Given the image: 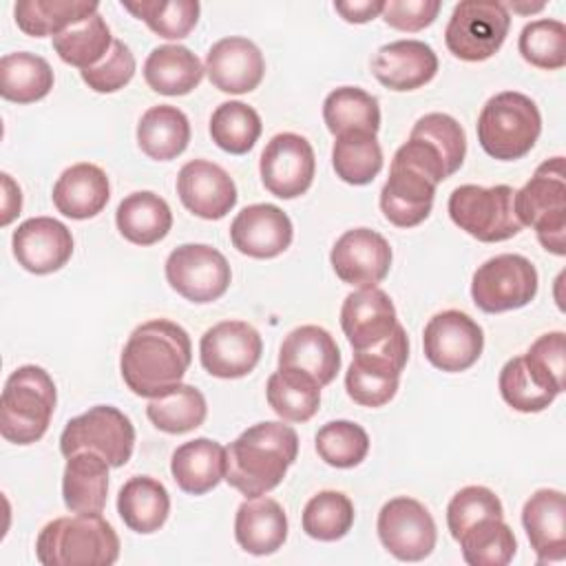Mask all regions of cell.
Segmentation results:
<instances>
[{
  "label": "cell",
  "mask_w": 566,
  "mask_h": 566,
  "mask_svg": "<svg viewBox=\"0 0 566 566\" xmlns=\"http://www.w3.org/2000/svg\"><path fill=\"white\" fill-rule=\"evenodd\" d=\"M2 226H9L13 221L15 214H20V208H22V192L18 188V184H13L11 175L2 172Z\"/></svg>",
  "instance_id": "55"
},
{
  "label": "cell",
  "mask_w": 566,
  "mask_h": 566,
  "mask_svg": "<svg viewBox=\"0 0 566 566\" xmlns=\"http://www.w3.org/2000/svg\"><path fill=\"white\" fill-rule=\"evenodd\" d=\"M135 447V427L130 418L113 405H95L71 418L60 436L64 458L77 451H95L111 467H124Z\"/></svg>",
  "instance_id": "10"
},
{
  "label": "cell",
  "mask_w": 566,
  "mask_h": 566,
  "mask_svg": "<svg viewBox=\"0 0 566 566\" xmlns=\"http://www.w3.org/2000/svg\"><path fill=\"white\" fill-rule=\"evenodd\" d=\"M190 360L188 332L168 318H153L128 336L119 356V371L135 396L159 398L181 385Z\"/></svg>",
  "instance_id": "1"
},
{
  "label": "cell",
  "mask_w": 566,
  "mask_h": 566,
  "mask_svg": "<svg viewBox=\"0 0 566 566\" xmlns=\"http://www.w3.org/2000/svg\"><path fill=\"white\" fill-rule=\"evenodd\" d=\"M517 49L522 57L537 69L555 71L566 64V27L553 18H539L524 24Z\"/></svg>",
  "instance_id": "47"
},
{
  "label": "cell",
  "mask_w": 566,
  "mask_h": 566,
  "mask_svg": "<svg viewBox=\"0 0 566 566\" xmlns=\"http://www.w3.org/2000/svg\"><path fill=\"white\" fill-rule=\"evenodd\" d=\"M84 84L95 93H115L135 75V55L122 40H113L108 53L91 69L80 71Z\"/></svg>",
  "instance_id": "52"
},
{
  "label": "cell",
  "mask_w": 566,
  "mask_h": 566,
  "mask_svg": "<svg viewBox=\"0 0 566 566\" xmlns=\"http://www.w3.org/2000/svg\"><path fill=\"white\" fill-rule=\"evenodd\" d=\"M314 447L325 464L352 469L365 460L369 451V436L352 420H332L318 429Z\"/></svg>",
  "instance_id": "46"
},
{
  "label": "cell",
  "mask_w": 566,
  "mask_h": 566,
  "mask_svg": "<svg viewBox=\"0 0 566 566\" xmlns=\"http://www.w3.org/2000/svg\"><path fill=\"white\" fill-rule=\"evenodd\" d=\"M261 334L245 321H221L208 327L199 340L203 369L217 378H243L261 360Z\"/></svg>",
  "instance_id": "16"
},
{
  "label": "cell",
  "mask_w": 566,
  "mask_h": 566,
  "mask_svg": "<svg viewBox=\"0 0 566 566\" xmlns=\"http://www.w3.org/2000/svg\"><path fill=\"white\" fill-rule=\"evenodd\" d=\"M422 349L436 369L455 374L478 363L484 349V334L469 314L444 310L431 316L424 325Z\"/></svg>",
  "instance_id": "15"
},
{
  "label": "cell",
  "mask_w": 566,
  "mask_h": 566,
  "mask_svg": "<svg viewBox=\"0 0 566 566\" xmlns=\"http://www.w3.org/2000/svg\"><path fill=\"white\" fill-rule=\"evenodd\" d=\"M537 294V270L522 254H497L484 261L471 279V298L486 314L528 305Z\"/></svg>",
  "instance_id": "12"
},
{
  "label": "cell",
  "mask_w": 566,
  "mask_h": 566,
  "mask_svg": "<svg viewBox=\"0 0 566 566\" xmlns=\"http://www.w3.org/2000/svg\"><path fill=\"white\" fill-rule=\"evenodd\" d=\"M55 382L46 369L22 365L4 382L0 398V433L13 444L38 442L55 411Z\"/></svg>",
  "instance_id": "5"
},
{
  "label": "cell",
  "mask_w": 566,
  "mask_h": 566,
  "mask_svg": "<svg viewBox=\"0 0 566 566\" xmlns=\"http://www.w3.org/2000/svg\"><path fill=\"white\" fill-rule=\"evenodd\" d=\"M515 214L531 226L544 250L566 254V170L564 157L546 159L535 175L515 192Z\"/></svg>",
  "instance_id": "7"
},
{
  "label": "cell",
  "mask_w": 566,
  "mask_h": 566,
  "mask_svg": "<svg viewBox=\"0 0 566 566\" xmlns=\"http://www.w3.org/2000/svg\"><path fill=\"white\" fill-rule=\"evenodd\" d=\"M329 261L343 283L354 287H376L389 274L391 245L376 230L354 228L336 239Z\"/></svg>",
  "instance_id": "18"
},
{
  "label": "cell",
  "mask_w": 566,
  "mask_h": 566,
  "mask_svg": "<svg viewBox=\"0 0 566 566\" xmlns=\"http://www.w3.org/2000/svg\"><path fill=\"white\" fill-rule=\"evenodd\" d=\"M230 263L212 245L184 243L166 259V281L190 303H212L230 287Z\"/></svg>",
  "instance_id": "13"
},
{
  "label": "cell",
  "mask_w": 566,
  "mask_h": 566,
  "mask_svg": "<svg viewBox=\"0 0 566 566\" xmlns=\"http://www.w3.org/2000/svg\"><path fill=\"white\" fill-rule=\"evenodd\" d=\"M522 524L537 562H562L566 557V500L562 491H535L524 502Z\"/></svg>",
  "instance_id": "25"
},
{
  "label": "cell",
  "mask_w": 566,
  "mask_h": 566,
  "mask_svg": "<svg viewBox=\"0 0 566 566\" xmlns=\"http://www.w3.org/2000/svg\"><path fill=\"white\" fill-rule=\"evenodd\" d=\"M119 234L135 245L159 243L172 228L170 206L150 190L126 195L115 212Z\"/></svg>",
  "instance_id": "32"
},
{
  "label": "cell",
  "mask_w": 566,
  "mask_h": 566,
  "mask_svg": "<svg viewBox=\"0 0 566 566\" xmlns=\"http://www.w3.org/2000/svg\"><path fill=\"white\" fill-rule=\"evenodd\" d=\"M298 455L296 431L279 420L248 427L226 447V482L245 497H259L281 484Z\"/></svg>",
  "instance_id": "3"
},
{
  "label": "cell",
  "mask_w": 566,
  "mask_h": 566,
  "mask_svg": "<svg viewBox=\"0 0 566 566\" xmlns=\"http://www.w3.org/2000/svg\"><path fill=\"white\" fill-rule=\"evenodd\" d=\"M524 356V363L533 378L559 396L566 387V340L564 332L542 334Z\"/></svg>",
  "instance_id": "49"
},
{
  "label": "cell",
  "mask_w": 566,
  "mask_h": 566,
  "mask_svg": "<svg viewBox=\"0 0 566 566\" xmlns=\"http://www.w3.org/2000/svg\"><path fill=\"white\" fill-rule=\"evenodd\" d=\"M111 199L106 172L88 161L69 166L53 186V203L57 212L71 219H91L99 214Z\"/></svg>",
  "instance_id": "27"
},
{
  "label": "cell",
  "mask_w": 566,
  "mask_h": 566,
  "mask_svg": "<svg viewBox=\"0 0 566 566\" xmlns=\"http://www.w3.org/2000/svg\"><path fill=\"white\" fill-rule=\"evenodd\" d=\"M504 7H513V11H522V13H528V11H542L544 4H531V7H520V4H504Z\"/></svg>",
  "instance_id": "56"
},
{
  "label": "cell",
  "mask_w": 566,
  "mask_h": 566,
  "mask_svg": "<svg viewBox=\"0 0 566 566\" xmlns=\"http://www.w3.org/2000/svg\"><path fill=\"white\" fill-rule=\"evenodd\" d=\"M455 542L469 566H506L517 551L515 535L504 517L478 520Z\"/></svg>",
  "instance_id": "39"
},
{
  "label": "cell",
  "mask_w": 566,
  "mask_h": 566,
  "mask_svg": "<svg viewBox=\"0 0 566 566\" xmlns=\"http://www.w3.org/2000/svg\"><path fill=\"white\" fill-rule=\"evenodd\" d=\"M371 73L389 91H416L438 73V55L422 40H396L376 51Z\"/></svg>",
  "instance_id": "23"
},
{
  "label": "cell",
  "mask_w": 566,
  "mask_h": 566,
  "mask_svg": "<svg viewBox=\"0 0 566 566\" xmlns=\"http://www.w3.org/2000/svg\"><path fill=\"white\" fill-rule=\"evenodd\" d=\"M201 60L184 44H161L144 62L146 84L161 95H188L203 80Z\"/></svg>",
  "instance_id": "31"
},
{
  "label": "cell",
  "mask_w": 566,
  "mask_h": 566,
  "mask_svg": "<svg viewBox=\"0 0 566 566\" xmlns=\"http://www.w3.org/2000/svg\"><path fill=\"white\" fill-rule=\"evenodd\" d=\"M380 544L400 562H420L436 548L438 531L427 506L400 495L382 504L376 522Z\"/></svg>",
  "instance_id": "14"
},
{
  "label": "cell",
  "mask_w": 566,
  "mask_h": 566,
  "mask_svg": "<svg viewBox=\"0 0 566 566\" xmlns=\"http://www.w3.org/2000/svg\"><path fill=\"white\" fill-rule=\"evenodd\" d=\"M237 544L250 555H272L287 537V515L283 506L265 495L245 497L234 517Z\"/></svg>",
  "instance_id": "28"
},
{
  "label": "cell",
  "mask_w": 566,
  "mask_h": 566,
  "mask_svg": "<svg viewBox=\"0 0 566 566\" xmlns=\"http://www.w3.org/2000/svg\"><path fill=\"white\" fill-rule=\"evenodd\" d=\"M294 237L290 217L274 203L245 206L230 223L232 245L252 259L283 254Z\"/></svg>",
  "instance_id": "21"
},
{
  "label": "cell",
  "mask_w": 566,
  "mask_h": 566,
  "mask_svg": "<svg viewBox=\"0 0 566 566\" xmlns=\"http://www.w3.org/2000/svg\"><path fill=\"white\" fill-rule=\"evenodd\" d=\"M268 405L287 422H307L321 405V385L305 371L279 367L265 385Z\"/></svg>",
  "instance_id": "35"
},
{
  "label": "cell",
  "mask_w": 566,
  "mask_h": 566,
  "mask_svg": "<svg viewBox=\"0 0 566 566\" xmlns=\"http://www.w3.org/2000/svg\"><path fill=\"white\" fill-rule=\"evenodd\" d=\"M259 172L265 190L279 199H294L307 192L316 172L312 144L296 133L274 135L259 161Z\"/></svg>",
  "instance_id": "17"
},
{
  "label": "cell",
  "mask_w": 566,
  "mask_h": 566,
  "mask_svg": "<svg viewBox=\"0 0 566 566\" xmlns=\"http://www.w3.org/2000/svg\"><path fill=\"white\" fill-rule=\"evenodd\" d=\"M411 135L431 142L442 153L451 175L460 170L467 155V135L458 119H453L447 113H427L413 124Z\"/></svg>",
  "instance_id": "51"
},
{
  "label": "cell",
  "mask_w": 566,
  "mask_h": 566,
  "mask_svg": "<svg viewBox=\"0 0 566 566\" xmlns=\"http://www.w3.org/2000/svg\"><path fill=\"white\" fill-rule=\"evenodd\" d=\"M332 166L336 177L352 186H365L382 168V148L374 133L354 130L338 135L332 148Z\"/></svg>",
  "instance_id": "41"
},
{
  "label": "cell",
  "mask_w": 566,
  "mask_h": 566,
  "mask_svg": "<svg viewBox=\"0 0 566 566\" xmlns=\"http://www.w3.org/2000/svg\"><path fill=\"white\" fill-rule=\"evenodd\" d=\"M206 75L214 88L232 95L254 91L265 73V60L259 46L241 35L217 40L206 55Z\"/></svg>",
  "instance_id": "22"
},
{
  "label": "cell",
  "mask_w": 566,
  "mask_h": 566,
  "mask_svg": "<svg viewBox=\"0 0 566 566\" xmlns=\"http://www.w3.org/2000/svg\"><path fill=\"white\" fill-rule=\"evenodd\" d=\"M382 0H349V2H334V9L340 13L345 22L363 24L382 13Z\"/></svg>",
  "instance_id": "54"
},
{
  "label": "cell",
  "mask_w": 566,
  "mask_h": 566,
  "mask_svg": "<svg viewBox=\"0 0 566 566\" xmlns=\"http://www.w3.org/2000/svg\"><path fill=\"white\" fill-rule=\"evenodd\" d=\"M515 190L506 184L491 188L464 184L458 186L449 197L451 221L482 243L506 241L522 232V223L515 214Z\"/></svg>",
  "instance_id": "9"
},
{
  "label": "cell",
  "mask_w": 566,
  "mask_h": 566,
  "mask_svg": "<svg viewBox=\"0 0 566 566\" xmlns=\"http://www.w3.org/2000/svg\"><path fill=\"white\" fill-rule=\"evenodd\" d=\"M497 385L504 402L522 413L544 411L557 398L553 391H548L533 378L524 363V356L506 360V365L500 371Z\"/></svg>",
  "instance_id": "48"
},
{
  "label": "cell",
  "mask_w": 566,
  "mask_h": 566,
  "mask_svg": "<svg viewBox=\"0 0 566 566\" xmlns=\"http://www.w3.org/2000/svg\"><path fill=\"white\" fill-rule=\"evenodd\" d=\"M398 325L396 307L380 287H360L345 296L340 327L354 349H365L387 338Z\"/></svg>",
  "instance_id": "24"
},
{
  "label": "cell",
  "mask_w": 566,
  "mask_h": 566,
  "mask_svg": "<svg viewBox=\"0 0 566 566\" xmlns=\"http://www.w3.org/2000/svg\"><path fill=\"white\" fill-rule=\"evenodd\" d=\"M108 462L95 451H77L66 458L62 473V500L71 513H102L108 495Z\"/></svg>",
  "instance_id": "30"
},
{
  "label": "cell",
  "mask_w": 566,
  "mask_h": 566,
  "mask_svg": "<svg viewBox=\"0 0 566 566\" xmlns=\"http://www.w3.org/2000/svg\"><path fill=\"white\" fill-rule=\"evenodd\" d=\"M53 88L51 64L29 51L7 53L0 60V95L15 104H31Z\"/></svg>",
  "instance_id": "36"
},
{
  "label": "cell",
  "mask_w": 566,
  "mask_h": 566,
  "mask_svg": "<svg viewBox=\"0 0 566 566\" xmlns=\"http://www.w3.org/2000/svg\"><path fill=\"white\" fill-rule=\"evenodd\" d=\"M190 142V122L186 113L170 104L150 106L137 124V144L155 161L179 157Z\"/></svg>",
  "instance_id": "34"
},
{
  "label": "cell",
  "mask_w": 566,
  "mask_h": 566,
  "mask_svg": "<svg viewBox=\"0 0 566 566\" xmlns=\"http://www.w3.org/2000/svg\"><path fill=\"white\" fill-rule=\"evenodd\" d=\"M440 0H387L380 18L398 31L416 33L429 27L440 11Z\"/></svg>",
  "instance_id": "53"
},
{
  "label": "cell",
  "mask_w": 566,
  "mask_h": 566,
  "mask_svg": "<svg viewBox=\"0 0 566 566\" xmlns=\"http://www.w3.org/2000/svg\"><path fill=\"white\" fill-rule=\"evenodd\" d=\"M409 358V338L405 327L398 323L396 329L380 343L354 349V360L345 374L347 396L363 407L387 405L400 382V371Z\"/></svg>",
  "instance_id": "8"
},
{
  "label": "cell",
  "mask_w": 566,
  "mask_h": 566,
  "mask_svg": "<svg viewBox=\"0 0 566 566\" xmlns=\"http://www.w3.org/2000/svg\"><path fill=\"white\" fill-rule=\"evenodd\" d=\"M475 128L478 142L489 157L515 161L535 146L542 133V115L528 95L502 91L482 106Z\"/></svg>",
  "instance_id": "6"
},
{
  "label": "cell",
  "mask_w": 566,
  "mask_h": 566,
  "mask_svg": "<svg viewBox=\"0 0 566 566\" xmlns=\"http://www.w3.org/2000/svg\"><path fill=\"white\" fill-rule=\"evenodd\" d=\"M323 119L334 137L354 130L376 135L380 128V106L371 93L358 86H340L325 97Z\"/></svg>",
  "instance_id": "38"
},
{
  "label": "cell",
  "mask_w": 566,
  "mask_h": 566,
  "mask_svg": "<svg viewBox=\"0 0 566 566\" xmlns=\"http://www.w3.org/2000/svg\"><path fill=\"white\" fill-rule=\"evenodd\" d=\"M111 44V29L99 13L80 20L53 35V49L60 60L80 71L95 66L108 53Z\"/></svg>",
  "instance_id": "40"
},
{
  "label": "cell",
  "mask_w": 566,
  "mask_h": 566,
  "mask_svg": "<svg viewBox=\"0 0 566 566\" xmlns=\"http://www.w3.org/2000/svg\"><path fill=\"white\" fill-rule=\"evenodd\" d=\"M261 128L259 113L239 99L219 104L210 115V137L230 155H245L256 144Z\"/></svg>",
  "instance_id": "43"
},
{
  "label": "cell",
  "mask_w": 566,
  "mask_h": 566,
  "mask_svg": "<svg viewBox=\"0 0 566 566\" xmlns=\"http://www.w3.org/2000/svg\"><path fill=\"white\" fill-rule=\"evenodd\" d=\"M44 566H111L119 557V537L99 513H75L44 524L35 539Z\"/></svg>",
  "instance_id": "4"
},
{
  "label": "cell",
  "mask_w": 566,
  "mask_h": 566,
  "mask_svg": "<svg viewBox=\"0 0 566 566\" xmlns=\"http://www.w3.org/2000/svg\"><path fill=\"white\" fill-rule=\"evenodd\" d=\"M177 195L181 203L197 217L214 221L223 219L237 203V186L232 177L214 161L192 159L177 175Z\"/></svg>",
  "instance_id": "20"
},
{
  "label": "cell",
  "mask_w": 566,
  "mask_h": 566,
  "mask_svg": "<svg viewBox=\"0 0 566 566\" xmlns=\"http://www.w3.org/2000/svg\"><path fill=\"white\" fill-rule=\"evenodd\" d=\"M451 177L442 153L424 137L411 135L396 150L389 177L380 190V210L398 228L422 223L436 197V186Z\"/></svg>",
  "instance_id": "2"
},
{
  "label": "cell",
  "mask_w": 566,
  "mask_h": 566,
  "mask_svg": "<svg viewBox=\"0 0 566 566\" xmlns=\"http://www.w3.org/2000/svg\"><path fill=\"white\" fill-rule=\"evenodd\" d=\"M170 473L184 493L203 495L226 478V449L210 438L188 440L172 451Z\"/></svg>",
  "instance_id": "29"
},
{
  "label": "cell",
  "mask_w": 566,
  "mask_h": 566,
  "mask_svg": "<svg viewBox=\"0 0 566 566\" xmlns=\"http://www.w3.org/2000/svg\"><path fill=\"white\" fill-rule=\"evenodd\" d=\"M484 517H504V509L500 497L480 484L460 489L447 506V526L453 539H458L471 524Z\"/></svg>",
  "instance_id": "50"
},
{
  "label": "cell",
  "mask_w": 566,
  "mask_h": 566,
  "mask_svg": "<svg viewBox=\"0 0 566 566\" xmlns=\"http://www.w3.org/2000/svg\"><path fill=\"white\" fill-rule=\"evenodd\" d=\"M354 515V504L345 493L321 491L305 504L301 524L312 539L336 542L349 533Z\"/></svg>",
  "instance_id": "44"
},
{
  "label": "cell",
  "mask_w": 566,
  "mask_h": 566,
  "mask_svg": "<svg viewBox=\"0 0 566 566\" xmlns=\"http://www.w3.org/2000/svg\"><path fill=\"white\" fill-rule=\"evenodd\" d=\"M117 513L124 524L142 535L159 531L170 513L166 486L150 475H135L117 493Z\"/></svg>",
  "instance_id": "33"
},
{
  "label": "cell",
  "mask_w": 566,
  "mask_h": 566,
  "mask_svg": "<svg viewBox=\"0 0 566 566\" xmlns=\"http://www.w3.org/2000/svg\"><path fill=\"white\" fill-rule=\"evenodd\" d=\"M279 367L310 374L321 387L329 385L340 369V352L334 336L318 325L292 329L279 349Z\"/></svg>",
  "instance_id": "26"
},
{
  "label": "cell",
  "mask_w": 566,
  "mask_h": 566,
  "mask_svg": "<svg viewBox=\"0 0 566 566\" xmlns=\"http://www.w3.org/2000/svg\"><path fill=\"white\" fill-rule=\"evenodd\" d=\"M208 405L203 394L192 385H177L159 398H150L146 407L148 420L164 433H188L203 424Z\"/></svg>",
  "instance_id": "42"
},
{
  "label": "cell",
  "mask_w": 566,
  "mask_h": 566,
  "mask_svg": "<svg viewBox=\"0 0 566 566\" xmlns=\"http://www.w3.org/2000/svg\"><path fill=\"white\" fill-rule=\"evenodd\" d=\"M15 261L31 274H51L64 268L73 254L71 230L53 217H31L11 237Z\"/></svg>",
  "instance_id": "19"
},
{
  "label": "cell",
  "mask_w": 566,
  "mask_h": 566,
  "mask_svg": "<svg viewBox=\"0 0 566 566\" xmlns=\"http://www.w3.org/2000/svg\"><path fill=\"white\" fill-rule=\"evenodd\" d=\"M511 27L509 9L495 0H464L444 29L447 49L464 62H482L500 51Z\"/></svg>",
  "instance_id": "11"
},
{
  "label": "cell",
  "mask_w": 566,
  "mask_h": 566,
  "mask_svg": "<svg viewBox=\"0 0 566 566\" xmlns=\"http://www.w3.org/2000/svg\"><path fill=\"white\" fill-rule=\"evenodd\" d=\"M122 7L135 18L144 20L153 33L166 40L186 38L195 29L201 11L197 0H139L122 2Z\"/></svg>",
  "instance_id": "45"
},
{
  "label": "cell",
  "mask_w": 566,
  "mask_h": 566,
  "mask_svg": "<svg viewBox=\"0 0 566 566\" xmlns=\"http://www.w3.org/2000/svg\"><path fill=\"white\" fill-rule=\"evenodd\" d=\"M97 2L88 0H22L15 2V24L33 38L57 35L66 27L95 15Z\"/></svg>",
  "instance_id": "37"
}]
</instances>
